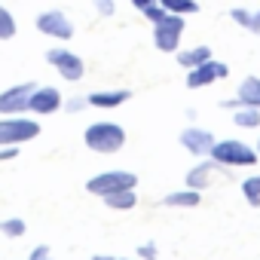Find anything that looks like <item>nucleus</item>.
<instances>
[{
	"instance_id": "obj_1",
	"label": "nucleus",
	"mask_w": 260,
	"mask_h": 260,
	"mask_svg": "<svg viewBox=\"0 0 260 260\" xmlns=\"http://www.w3.org/2000/svg\"><path fill=\"white\" fill-rule=\"evenodd\" d=\"M125 144V132L116 122H92L86 128V147L95 153H116Z\"/></svg>"
},
{
	"instance_id": "obj_2",
	"label": "nucleus",
	"mask_w": 260,
	"mask_h": 260,
	"mask_svg": "<svg viewBox=\"0 0 260 260\" xmlns=\"http://www.w3.org/2000/svg\"><path fill=\"white\" fill-rule=\"evenodd\" d=\"M40 135V122L28 119V116H4L0 119V147H16V144H25L31 138Z\"/></svg>"
},
{
	"instance_id": "obj_3",
	"label": "nucleus",
	"mask_w": 260,
	"mask_h": 260,
	"mask_svg": "<svg viewBox=\"0 0 260 260\" xmlns=\"http://www.w3.org/2000/svg\"><path fill=\"white\" fill-rule=\"evenodd\" d=\"M181 34H184V16H178V13H166L153 25V43L159 52H178Z\"/></svg>"
},
{
	"instance_id": "obj_4",
	"label": "nucleus",
	"mask_w": 260,
	"mask_h": 260,
	"mask_svg": "<svg viewBox=\"0 0 260 260\" xmlns=\"http://www.w3.org/2000/svg\"><path fill=\"white\" fill-rule=\"evenodd\" d=\"M211 159L214 166H254L257 153L245 144V141H214L211 147Z\"/></svg>"
},
{
	"instance_id": "obj_5",
	"label": "nucleus",
	"mask_w": 260,
	"mask_h": 260,
	"mask_svg": "<svg viewBox=\"0 0 260 260\" xmlns=\"http://www.w3.org/2000/svg\"><path fill=\"white\" fill-rule=\"evenodd\" d=\"M135 184H138V178L132 172H101L98 178H92L86 184V190L95 196H110L119 190H135Z\"/></svg>"
},
{
	"instance_id": "obj_6",
	"label": "nucleus",
	"mask_w": 260,
	"mask_h": 260,
	"mask_svg": "<svg viewBox=\"0 0 260 260\" xmlns=\"http://www.w3.org/2000/svg\"><path fill=\"white\" fill-rule=\"evenodd\" d=\"M46 61H49L68 83H77V80H83V74H86L83 58H80L77 52H71V49H49V52H46Z\"/></svg>"
},
{
	"instance_id": "obj_7",
	"label": "nucleus",
	"mask_w": 260,
	"mask_h": 260,
	"mask_svg": "<svg viewBox=\"0 0 260 260\" xmlns=\"http://www.w3.org/2000/svg\"><path fill=\"white\" fill-rule=\"evenodd\" d=\"M37 31L52 37V40H71L74 37V22L61 10H46L37 16Z\"/></svg>"
},
{
	"instance_id": "obj_8",
	"label": "nucleus",
	"mask_w": 260,
	"mask_h": 260,
	"mask_svg": "<svg viewBox=\"0 0 260 260\" xmlns=\"http://www.w3.org/2000/svg\"><path fill=\"white\" fill-rule=\"evenodd\" d=\"M37 86L34 83H19V86H10L0 92V113H7V116H16L22 110H28V101H31V92Z\"/></svg>"
},
{
	"instance_id": "obj_9",
	"label": "nucleus",
	"mask_w": 260,
	"mask_h": 260,
	"mask_svg": "<svg viewBox=\"0 0 260 260\" xmlns=\"http://www.w3.org/2000/svg\"><path fill=\"white\" fill-rule=\"evenodd\" d=\"M226 74H230V68H226L223 61L208 58V61L196 64V68H190V74H187V86H190V89H202V86H211L214 80H223Z\"/></svg>"
},
{
	"instance_id": "obj_10",
	"label": "nucleus",
	"mask_w": 260,
	"mask_h": 260,
	"mask_svg": "<svg viewBox=\"0 0 260 260\" xmlns=\"http://www.w3.org/2000/svg\"><path fill=\"white\" fill-rule=\"evenodd\" d=\"M61 107V92L55 89V86H37L34 92H31V101H28V110H34V113H55Z\"/></svg>"
},
{
	"instance_id": "obj_11",
	"label": "nucleus",
	"mask_w": 260,
	"mask_h": 260,
	"mask_svg": "<svg viewBox=\"0 0 260 260\" xmlns=\"http://www.w3.org/2000/svg\"><path fill=\"white\" fill-rule=\"evenodd\" d=\"M181 144L190 150V153H196V156H205V153H211V147H214V135L211 132H205V128H184L181 132Z\"/></svg>"
},
{
	"instance_id": "obj_12",
	"label": "nucleus",
	"mask_w": 260,
	"mask_h": 260,
	"mask_svg": "<svg viewBox=\"0 0 260 260\" xmlns=\"http://www.w3.org/2000/svg\"><path fill=\"white\" fill-rule=\"evenodd\" d=\"M128 89H104V92H92L86 101L92 104V107H104V110H110V107H119L122 101H128Z\"/></svg>"
},
{
	"instance_id": "obj_13",
	"label": "nucleus",
	"mask_w": 260,
	"mask_h": 260,
	"mask_svg": "<svg viewBox=\"0 0 260 260\" xmlns=\"http://www.w3.org/2000/svg\"><path fill=\"white\" fill-rule=\"evenodd\" d=\"M239 104L245 107H260V77H245L239 86Z\"/></svg>"
},
{
	"instance_id": "obj_14",
	"label": "nucleus",
	"mask_w": 260,
	"mask_h": 260,
	"mask_svg": "<svg viewBox=\"0 0 260 260\" xmlns=\"http://www.w3.org/2000/svg\"><path fill=\"white\" fill-rule=\"evenodd\" d=\"M211 58V49L208 46H196V49H184V52H178V64L181 68H196V64H202V61H208Z\"/></svg>"
},
{
	"instance_id": "obj_15",
	"label": "nucleus",
	"mask_w": 260,
	"mask_h": 260,
	"mask_svg": "<svg viewBox=\"0 0 260 260\" xmlns=\"http://www.w3.org/2000/svg\"><path fill=\"white\" fill-rule=\"evenodd\" d=\"M233 122L242 125V128H257V125H260V107H245V104H239V110L233 113Z\"/></svg>"
},
{
	"instance_id": "obj_16",
	"label": "nucleus",
	"mask_w": 260,
	"mask_h": 260,
	"mask_svg": "<svg viewBox=\"0 0 260 260\" xmlns=\"http://www.w3.org/2000/svg\"><path fill=\"white\" fill-rule=\"evenodd\" d=\"M211 172H214V162H202V166H196V169L187 175V184H190L193 190H202V187L211 181Z\"/></svg>"
},
{
	"instance_id": "obj_17",
	"label": "nucleus",
	"mask_w": 260,
	"mask_h": 260,
	"mask_svg": "<svg viewBox=\"0 0 260 260\" xmlns=\"http://www.w3.org/2000/svg\"><path fill=\"white\" fill-rule=\"evenodd\" d=\"M166 205H178V208H193V205H199V190H184V193H172V196H166L162 199Z\"/></svg>"
},
{
	"instance_id": "obj_18",
	"label": "nucleus",
	"mask_w": 260,
	"mask_h": 260,
	"mask_svg": "<svg viewBox=\"0 0 260 260\" xmlns=\"http://www.w3.org/2000/svg\"><path fill=\"white\" fill-rule=\"evenodd\" d=\"M156 4L166 7V13H178V16L199 13V4H196V0H156Z\"/></svg>"
},
{
	"instance_id": "obj_19",
	"label": "nucleus",
	"mask_w": 260,
	"mask_h": 260,
	"mask_svg": "<svg viewBox=\"0 0 260 260\" xmlns=\"http://www.w3.org/2000/svg\"><path fill=\"white\" fill-rule=\"evenodd\" d=\"M104 202H107L110 208H135L138 196H135V190H119V193H110V196H104Z\"/></svg>"
},
{
	"instance_id": "obj_20",
	"label": "nucleus",
	"mask_w": 260,
	"mask_h": 260,
	"mask_svg": "<svg viewBox=\"0 0 260 260\" xmlns=\"http://www.w3.org/2000/svg\"><path fill=\"white\" fill-rule=\"evenodd\" d=\"M242 193H245V199H248V205H260V175H254V178H245V184H242Z\"/></svg>"
},
{
	"instance_id": "obj_21",
	"label": "nucleus",
	"mask_w": 260,
	"mask_h": 260,
	"mask_svg": "<svg viewBox=\"0 0 260 260\" xmlns=\"http://www.w3.org/2000/svg\"><path fill=\"white\" fill-rule=\"evenodd\" d=\"M16 37V19L7 7H0V40H10Z\"/></svg>"
},
{
	"instance_id": "obj_22",
	"label": "nucleus",
	"mask_w": 260,
	"mask_h": 260,
	"mask_svg": "<svg viewBox=\"0 0 260 260\" xmlns=\"http://www.w3.org/2000/svg\"><path fill=\"white\" fill-rule=\"evenodd\" d=\"M0 230H4L7 236H22L25 233V220H19V217H10V220H4V223H0Z\"/></svg>"
},
{
	"instance_id": "obj_23",
	"label": "nucleus",
	"mask_w": 260,
	"mask_h": 260,
	"mask_svg": "<svg viewBox=\"0 0 260 260\" xmlns=\"http://www.w3.org/2000/svg\"><path fill=\"white\" fill-rule=\"evenodd\" d=\"M141 13H144V16H147V19L156 25V22L166 16V7H159V4H150V7H147V10H141Z\"/></svg>"
},
{
	"instance_id": "obj_24",
	"label": "nucleus",
	"mask_w": 260,
	"mask_h": 260,
	"mask_svg": "<svg viewBox=\"0 0 260 260\" xmlns=\"http://www.w3.org/2000/svg\"><path fill=\"white\" fill-rule=\"evenodd\" d=\"M95 13L98 16H113L116 13V4H113V0H95Z\"/></svg>"
},
{
	"instance_id": "obj_25",
	"label": "nucleus",
	"mask_w": 260,
	"mask_h": 260,
	"mask_svg": "<svg viewBox=\"0 0 260 260\" xmlns=\"http://www.w3.org/2000/svg\"><path fill=\"white\" fill-rule=\"evenodd\" d=\"M230 16H233V22H236V25H245V28H251V13H248V10H242V7H239V10H233Z\"/></svg>"
},
{
	"instance_id": "obj_26",
	"label": "nucleus",
	"mask_w": 260,
	"mask_h": 260,
	"mask_svg": "<svg viewBox=\"0 0 260 260\" xmlns=\"http://www.w3.org/2000/svg\"><path fill=\"white\" fill-rule=\"evenodd\" d=\"M28 260H52V257H49V245H37Z\"/></svg>"
},
{
	"instance_id": "obj_27",
	"label": "nucleus",
	"mask_w": 260,
	"mask_h": 260,
	"mask_svg": "<svg viewBox=\"0 0 260 260\" xmlns=\"http://www.w3.org/2000/svg\"><path fill=\"white\" fill-rule=\"evenodd\" d=\"M86 104H89V101H86V98H71V101H68V104H64V107H68V110H71V113H80V110H83V107H86Z\"/></svg>"
},
{
	"instance_id": "obj_28",
	"label": "nucleus",
	"mask_w": 260,
	"mask_h": 260,
	"mask_svg": "<svg viewBox=\"0 0 260 260\" xmlns=\"http://www.w3.org/2000/svg\"><path fill=\"white\" fill-rule=\"evenodd\" d=\"M138 254H141L144 260H153V257H156V248H153V245H141V251H138Z\"/></svg>"
},
{
	"instance_id": "obj_29",
	"label": "nucleus",
	"mask_w": 260,
	"mask_h": 260,
	"mask_svg": "<svg viewBox=\"0 0 260 260\" xmlns=\"http://www.w3.org/2000/svg\"><path fill=\"white\" fill-rule=\"evenodd\" d=\"M251 31L260 34V13H251Z\"/></svg>"
},
{
	"instance_id": "obj_30",
	"label": "nucleus",
	"mask_w": 260,
	"mask_h": 260,
	"mask_svg": "<svg viewBox=\"0 0 260 260\" xmlns=\"http://www.w3.org/2000/svg\"><path fill=\"white\" fill-rule=\"evenodd\" d=\"M16 153H19V150H16V147H7V150H0V159H13V156H16Z\"/></svg>"
},
{
	"instance_id": "obj_31",
	"label": "nucleus",
	"mask_w": 260,
	"mask_h": 260,
	"mask_svg": "<svg viewBox=\"0 0 260 260\" xmlns=\"http://www.w3.org/2000/svg\"><path fill=\"white\" fill-rule=\"evenodd\" d=\"M132 4H135V7H138V10H147V7H150V4H156V0H132Z\"/></svg>"
},
{
	"instance_id": "obj_32",
	"label": "nucleus",
	"mask_w": 260,
	"mask_h": 260,
	"mask_svg": "<svg viewBox=\"0 0 260 260\" xmlns=\"http://www.w3.org/2000/svg\"><path fill=\"white\" fill-rule=\"evenodd\" d=\"M92 260H119V257H104V254H101V257H92Z\"/></svg>"
},
{
	"instance_id": "obj_33",
	"label": "nucleus",
	"mask_w": 260,
	"mask_h": 260,
	"mask_svg": "<svg viewBox=\"0 0 260 260\" xmlns=\"http://www.w3.org/2000/svg\"><path fill=\"white\" fill-rule=\"evenodd\" d=\"M257 156H260V144H257Z\"/></svg>"
}]
</instances>
